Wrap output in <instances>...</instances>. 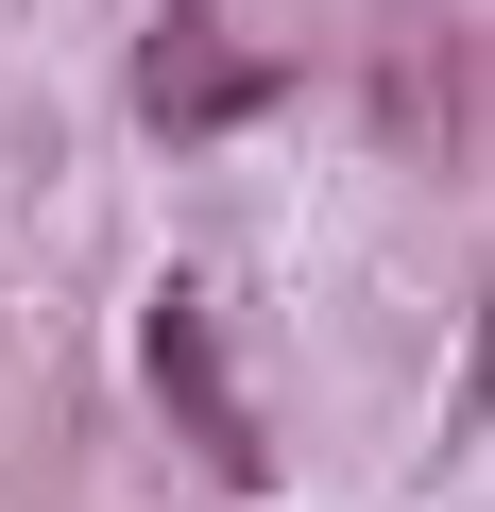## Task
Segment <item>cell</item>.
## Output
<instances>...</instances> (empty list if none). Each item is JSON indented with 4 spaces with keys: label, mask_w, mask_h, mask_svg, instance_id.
I'll return each mask as SVG.
<instances>
[{
    "label": "cell",
    "mask_w": 495,
    "mask_h": 512,
    "mask_svg": "<svg viewBox=\"0 0 495 512\" xmlns=\"http://www.w3.org/2000/svg\"><path fill=\"white\" fill-rule=\"evenodd\" d=\"M154 393L205 427V461H222V478H257V427H239V393H222V359H205V291H171V308H154Z\"/></svg>",
    "instance_id": "7a4b0ae2"
},
{
    "label": "cell",
    "mask_w": 495,
    "mask_h": 512,
    "mask_svg": "<svg viewBox=\"0 0 495 512\" xmlns=\"http://www.w3.org/2000/svg\"><path fill=\"white\" fill-rule=\"evenodd\" d=\"M137 103L188 137V120H239V103H257V69L222 52V18H205V0H171V18H154V52H137Z\"/></svg>",
    "instance_id": "6da1fadb"
}]
</instances>
